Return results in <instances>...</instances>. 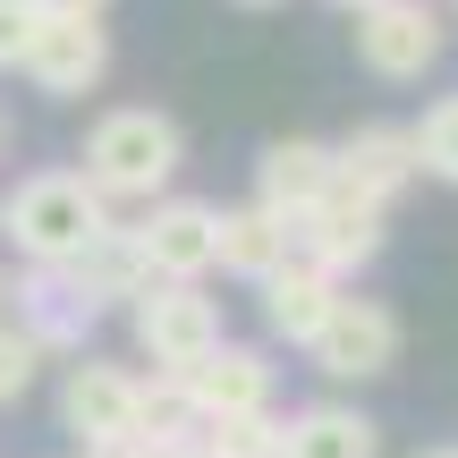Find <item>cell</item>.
Returning a JSON list of instances; mask_svg holds the SVG:
<instances>
[{
    "label": "cell",
    "instance_id": "1",
    "mask_svg": "<svg viewBox=\"0 0 458 458\" xmlns=\"http://www.w3.org/2000/svg\"><path fill=\"white\" fill-rule=\"evenodd\" d=\"M77 162L111 204H153V196H170V179L187 170V128L170 111H153V102H119V111H102L94 128H85Z\"/></svg>",
    "mask_w": 458,
    "mask_h": 458
},
{
    "label": "cell",
    "instance_id": "2",
    "mask_svg": "<svg viewBox=\"0 0 458 458\" xmlns=\"http://www.w3.org/2000/svg\"><path fill=\"white\" fill-rule=\"evenodd\" d=\"M102 229H111V196L85 170H34L17 179V196H0V238L26 263H77Z\"/></svg>",
    "mask_w": 458,
    "mask_h": 458
},
{
    "label": "cell",
    "instance_id": "3",
    "mask_svg": "<svg viewBox=\"0 0 458 458\" xmlns=\"http://www.w3.org/2000/svg\"><path fill=\"white\" fill-rule=\"evenodd\" d=\"M128 314H136V348L153 357V374H187L196 357H213V348L229 340L221 306L204 297V280H153Z\"/></svg>",
    "mask_w": 458,
    "mask_h": 458
},
{
    "label": "cell",
    "instance_id": "4",
    "mask_svg": "<svg viewBox=\"0 0 458 458\" xmlns=\"http://www.w3.org/2000/svg\"><path fill=\"white\" fill-rule=\"evenodd\" d=\"M399 348H408L399 314L382 306V297H348L340 289V306L323 314V331L306 340V357H314V374H323V382H382L399 365Z\"/></svg>",
    "mask_w": 458,
    "mask_h": 458
},
{
    "label": "cell",
    "instance_id": "5",
    "mask_svg": "<svg viewBox=\"0 0 458 458\" xmlns=\"http://www.w3.org/2000/svg\"><path fill=\"white\" fill-rule=\"evenodd\" d=\"M442 43H450V17L433 0H374V9H357V60L382 85H416L442 60Z\"/></svg>",
    "mask_w": 458,
    "mask_h": 458
},
{
    "label": "cell",
    "instance_id": "6",
    "mask_svg": "<svg viewBox=\"0 0 458 458\" xmlns=\"http://www.w3.org/2000/svg\"><path fill=\"white\" fill-rule=\"evenodd\" d=\"M136 229V255H145L153 280H204L221 263V204L204 196H153Z\"/></svg>",
    "mask_w": 458,
    "mask_h": 458
},
{
    "label": "cell",
    "instance_id": "7",
    "mask_svg": "<svg viewBox=\"0 0 458 458\" xmlns=\"http://www.w3.org/2000/svg\"><path fill=\"white\" fill-rule=\"evenodd\" d=\"M382 246H391V204L357 196V187H331V196L314 204L306 221H297V255H306V263H323L331 280L365 272Z\"/></svg>",
    "mask_w": 458,
    "mask_h": 458
},
{
    "label": "cell",
    "instance_id": "8",
    "mask_svg": "<svg viewBox=\"0 0 458 458\" xmlns=\"http://www.w3.org/2000/svg\"><path fill=\"white\" fill-rule=\"evenodd\" d=\"M136 399H145V374H128L111 357H77L68 382H60V425L85 450L94 442H136Z\"/></svg>",
    "mask_w": 458,
    "mask_h": 458
},
{
    "label": "cell",
    "instance_id": "9",
    "mask_svg": "<svg viewBox=\"0 0 458 458\" xmlns=\"http://www.w3.org/2000/svg\"><path fill=\"white\" fill-rule=\"evenodd\" d=\"M26 77H34V94H51V102L94 94V85L111 77V34H102V17H43L34 43H26Z\"/></svg>",
    "mask_w": 458,
    "mask_h": 458
},
{
    "label": "cell",
    "instance_id": "10",
    "mask_svg": "<svg viewBox=\"0 0 458 458\" xmlns=\"http://www.w3.org/2000/svg\"><path fill=\"white\" fill-rule=\"evenodd\" d=\"M179 391H187V408L213 425V416H263V408H272V391H280V374H272L263 348L221 340L213 357H196V365L179 374Z\"/></svg>",
    "mask_w": 458,
    "mask_h": 458
},
{
    "label": "cell",
    "instance_id": "11",
    "mask_svg": "<svg viewBox=\"0 0 458 458\" xmlns=\"http://www.w3.org/2000/svg\"><path fill=\"white\" fill-rule=\"evenodd\" d=\"M340 187V162H331V145H314V136H272V145L255 153V204L280 221H306L314 204Z\"/></svg>",
    "mask_w": 458,
    "mask_h": 458
},
{
    "label": "cell",
    "instance_id": "12",
    "mask_svg": "<svg viewBox=\"0 0 458 458\" xmlns=\"http://www.w3.org/2000/svg\"><path fill=\"white\" fill-rule=\"evenodd\" d=\"M331 162H340V187H357V196H374V204H399L416 179H425L416 136L399 128V119H365V128H348L340 145H331Z\"/></svg>",
    "mask_w": 458,
    "mask_h": 458
},
{
    "label": "cell",
    "instance_id": "13",
    "mask_svg": "<svg viewBox=\"0 0 458 458\" xmlns=\"http://www.w3.org/2000/svg\"><path fill=\"white\" fill-rule=\"evenodd\" d=\"M17 323H26V340L43 348V357H68V348H85V331H94V306L77 297V280L60 272V263H26V280H17Z\"/></svg>",
    "mask_w": 458,
    "mask_h": 458
},
{
    "label": "cell",
    "instance_id": "14",
    "mask_svg": "<svg viewBox=\"0 0 458 458\" xmlns=\"http://www.w3.org/2000/svg\"><path fill=\"white\" fill-rule=\"evenodd\" d=\"M340 289H348V280H331L323 263L289 255L280 272L255 280V297H263V331H272V340H289V348H306L314 331H323V314L340 306Z\"/></svg>",
    "mask_w": 458,
    "mask_h": 458
},
{
    "label": "cell",
    "instance_id": "15",
    "mask_svg": "<svg viewBox=\"0 0 458 458\" xmlns=\"http://www.w3.org/2000/svg\"><path fill=\"white\" fill-rule=\"evenodd\" d=\"M280 458H382V425L365 408L314 399V408L280 416Z\"/></svg>",
    "mask_w": 458,
    "mask_h": 458
},
{
    "label": "cell",
    "instance_id": "16",
    "mask_svg": "<svg viewBox=\"0 0 458 458\" xmlns=\"http://www.w3.org/2000/svg\"><path fill=\"white\" fill-rule=\"evenodd\" d=\"M60 272L77 280V297H85L94 314H102V306H136V297L153 289V272H145V255H136V229H128V221H111L77 263H60Z\"/></svg>",
    "mask_w": 458,
    "mask_h": 458
},
{
    "label": "cell",
    "instance_id": "17",
    "mask_svg": "<svg viewBox=\"0 0 458 458\" xmlns=\"http://www.w3.org/2000/svg\"><path fill=\"white\" fill-rule=\"evenodd\" d=\"M289 255H297V229L280 213H263V204H229V213H221V272L263 280V272H280Z\"/></svg>",
    "mask_w": 458,
    "mask_h": 458
},
{
    "label": "cell",
    "instance_id": "18",
    "mask_svg": "<svg viewBox=\"0 0 458 458\" xmlns=\"http://www.w3.org/2000/svg\"><path fill=\"white\" fill-rule=\"evenodd\" d=\"M196 458H280V416H213L196 433Z\"/></svg>",
    "mask_w": 458,
    "mask_h": 458
},
{
    "label": "cell",
    "instance_id": "19",
    "mask_svg": "<svg viewBox=\"0 0 458 458\" xmlns=\"http://www.w3.org/2000/svg\"><path fill=\"white\" fill-rule=\"evenodd\" d=\"M416 162H425V179H442V187H458V94H442V102H425V119H416Z\"/></svg>",
    "mask_w": 458,
    "mask_h": 458
},
{
    "label": "cell",
    "instance_id": "20",
    "mask_svg": "<svg viewBox=\"0 0 458 458\" xmlns=\"http://www.w3.org/2000/svg\"><path fill=\"white\" fill-rule=\"evenodd\" d=\"M34 374H43V348L26 340L17 314H0V408H17V399L34 391Z\"/></svg>",
    "mask_w": 458,
    "mask_h": 458
},
{
    "label": "cell",
    "instance_id": "21",
    "mask_svg": "<svg viewBox=\"0 0 458 458\" xmlns=\"http://www.w3.org/2000/svg\"><path fill=\"white\" fill-rule=\"evenodd\" d=\"M34 0H0V68H26V43H34Z\"/></svg>",
    "mask_w": 458,
    "mask_h": 458
},
{
    "label": "cell",
    "instance_id": "22",
    "mask_svg": "<svg viewBox=\"0 0 458 458\" xmlns=\"http://www.w3.org/2000/svg\"><path fill=\"white\" fill-rule=\"evenodd\" d=\"M34 17H111V0H34Z\"/></svg>",
    "mask_w": 458,
    "mask_h": 458
},
{
    "label": "cell",
    "instance_id": "23",
    "mask_svg": "<svg viewBox=\"0 0 458 458\" xmlns=\"http://www.w3.org/2000/svg\"><path fill=\"white\" fill-rule=\"evenodd\" d=\"M85 458H153V450H136V442H94Z\"/></svg>",
    "mask_w": 458,
    "mask_h": 458
},
{
    "label": "cell",
    "instance_id": "24",
    "mask_svg": "<svg viewBox=\"0 0 458 458\" xmlns=\"http://www.w3.org/2000/svg\"><path fill=\"white\" fill-rule=\"evenodd\" d=\"M416 458H458V442H433V450H416Z\"/></svg>",
    "mask_w": 458,
    "mask_h": 458
},
{
    "label": "cell",
    "instance_id": "25",
    "mask_svg": "<svg viewBox=\"0 0 458 458\" xmlns=\"http://www.w3.org/2000/svg\"><path fill=\"white\" fill-rule=\"evenodd\" d=\"M331 9H348V17H357V9H374V0H331Z\"/></svg>",
    "mask_w": 458,
    "mask_h": 458
},
{
    "label": "cell",
    "instance_id": "26",
    "mask_svg": "<svg viewBox=\"0 0 458 458\" xmlns=\"http://www.w3.org/2000/svg\"><path fill=\"white\" fill-rule=\"evenodd\" d=\"M0 314H9V280H0Z\"/></svg>",
    "mask_w": 458,
    "mask_h": 458
},
{
    "label": "cell",
    "instance_id": "27",
    "mask_svg": "<svg viewBox=\"0 0 458 458\" xmlns=\"http://www.w3.org/2000/svg\"><path fill=\"white\" fill-rule=\"evenodd\" d=\"M238 9H272V0H238Z\"/></svg>",
    "mask_w": 458,
    "mask_h": 458
},
{
    "label": "cell",
    "instance_id": "28",
    "mask_svg": "<svg viewBox=\"0 0 458 458\" xmlns=\"http://www.w3.org/2000/svg\"><path fill=\"white\" fill-rule=\"evenodd\" d=\"M0 145H9V111H0Z\"/></svg>",
    "mask_w": 458,
    "mask_h": 458
},
{
    "label": "cell",
    "instance_id": "29",
    "mask_svg": "<svg viewBox=\"0 0 458 458\" xmlns=\"http://www.w3.org/2000/svg\"><path fill=\"white\" fill-rule=\"evenodd\" d=\"M170 458H196V450H170Z\"/></svg>",
    "mask_w": 458,
    "mask_h": 458
}]
</instances>
